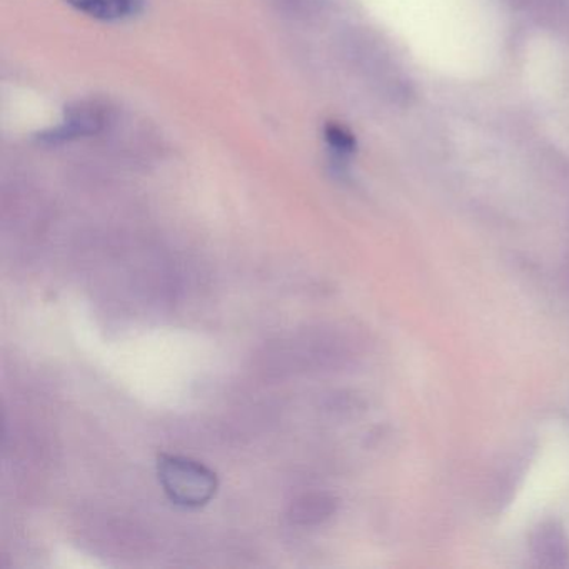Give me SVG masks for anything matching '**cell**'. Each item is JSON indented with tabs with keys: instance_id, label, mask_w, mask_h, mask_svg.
Segmentation results:
<instances>
[{
	"instance_id": "cell-1",
	"label": "cell",
	"mask_w": 569,
	"mask_h": 569,
	"mask_svg": "<svg viewBox=\"0 0 569 569\" xmlns=\"http://www.w3.org/2000/svg\"><path fill=\"white\" fill-rule=\"evenodd\" d=\"M158 476L166 496L186 509H198L212 501L218 492L216 472L188 456L161 455L158 459Z\"/></svg>"
},
{
	"instance_id": "cell-2",
	"label": "cell",
	"mask_w": 569,
	"mask_h": 569,
	"mask_svg": "<svg viewBox=\"0 0 569 569\" xmlns=\"http://www.w3.org/2000/svg\"><path fill=\"white\" fill-rule=\"evenodd\" d=\"M106 112L96 102H78L66 109L64 121L56 129L44 132L41 141L44 144H62L79 138L98 134L104 128Z\"/></svg>"
},
{
	"instance_id": "cell-3",
	"label": "cell",
	"mask_w": 569,
	"mask_h": 569,
	"mask_svg": "<svg viewBox=\"0 0 569 569\" xmlns=\"http://www.w3.org/2000/svg\"><path fill=\"white\" fill-rule=\"evenodd\" d=\"M531 549L539 565L546 568H569V538L559 522L546 521L535 529Z\"/></svg>"
},
{
	"instance_id": "cell-4",
	"label": "cell",
	"mask_w": 569,
	"mask_h": 569,
	"mask_svg": "<svg viewBox=\"0 0 569 569\" xmlns=\"http://www.w3.org/2000/svg\"><path fill=\"white\" fill-rule=\"evenodd\" d=\"M76 11L99 19V21H119L136 16L144 6V0H64Z\"/></svg>"
},
{
	"instance_id": "cell-5",
	"label": "cell",
	"mask_w": 569,
	"mask_h": 569,
	"mask_svg": "<svg viewBox=\"0 0 569 569\" xmlns=\"http://www.w3.org/2000/svg\"><path fill=\"white\" fill-rule=\"evenodd\" d=\"M325 139L328 142L329 149L336 152L339 158H348L358 148L355 134L345 126L338 124V122H328L325 126Z\"/></svg>"
}]
</instances>
